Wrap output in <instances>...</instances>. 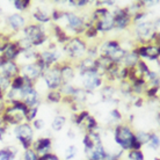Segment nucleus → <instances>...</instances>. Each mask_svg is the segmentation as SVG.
I'll list each match as a JSON object with an SVG mask.
<instances>
[{
  "instance_id": "4468645a",
  "label": "nucleus",
  "mask_w": 160,
  "mask_h": 160,
  "mask_svg": "<svg viewBox=\"0 0 160 160\" xmlns=\"http://www.w3.org/2000/svg\"><path fill=\"white\" fill-rule=\"evenodd\" d=\"M6 24H7L8 29L12 32L11 36L14 34H19L22 32V29L28 24L27 19L22 15L21 13H13L11 15H8L6 18Z\"/></svg>"
},
{
  "instance_id": "7c9ffc66",
  "label": "nucleus",
  "mask_w": 160,
  "mask_h": 160,
  "mask_svg": "<svg viewBox=\"0 0 160 160\" xmlns=\"http://www.w3.org/2000/svg\"><path fill=\"white\" fill-rule=\"evenodd\" d=\"M88 115H89V112H88V110H85V109H81L80 112H74V114L72 115L73 124H76V125L80 127V125L82 124V122L86 120V117H87Z\"/></svg>"
},
{
  "instance_id": "7ed1b4c3",
  "label": "nucleus",
  "mask_w": 160,
  "mask_h": 160,
  "mask_svg": "<svg viewBox=\"0 0 160 160\" xmlns=\"http://www.w3.org/2000/svg\"><path fill=\"white\" fill-rule=\"evenodd\" d=\"M87 48V41L84 40L81 36H72L63 45L62 52L66 57V60L76 64L77 62L86 57Z\"/></svg>"
},
{
  "instance_id": "f8f14e48",
  "label": "nucleus",
  "mask_w": 160,
  "mask_h": 160,
  "mask_svg": "<svg viewBox=\"0 0 160 160\" xmlns=\"http://www.w3.org/2000/svg\"><path fill=\"white\" fill-rule=\"evenodd\" d=\"M132 50L136 52L138 57L143 60H159L160 50L159 45L154 44H145V45H136L132 48Z\"/></svg>"
},
{
  "instance_id": "a211bd4d",
  "label": "nucleus",
  "mask_w": 160,
  "mask_h": 160,
  "mask_svg": "<svg viewBox=\"0 0 160 160\" xmlns=\"http://www.w3.org/2000/svg\"><path fill=\"white\" fill-rule=\"evenodd\" d=\"M32 148L38 154V157L48 154L52 150V139L50 137H40L36 140H34Z\"/></svg>"
},
{
  "instance_id": "ddd939ff",
  "label": "nucleus",
  "mask_w": 160,
  "mask_h": 160,
  "mask_svg": "<svg viewBox=\"0 0 160 160\" xmlns=\"http://www.w3.org/2000/svg\"><path fill=\"white\" fill-rule=\"evenodd\" d=\"M20 74L24 77L26 79L30 80L32 82H36L37 80H40L43 76V68L37 64L36 62H32V63H27V64L20 65Z\"/></svg>"
},
{
  "instance_id": "6ab92c4d",
  "label": "nucleus",
  "mask_w": 160,
  "mask_h": 160,
  "mask_svg": "<svg viewBox=\"0 0 160 160\" xmlns=\"http://www.w3.org/2000/svg\"><path fill=\"white\" fill-rule=\"evenodd\" d=\"M99 32H109L114 30V16L112 11H109L106 15L101 16L99 20H96L93 24Z\"/></svg>"
},
{
  "instance_id": "9b49d317",
  "label": "nucleus",
  "mask_w": 160,
  "mask_h": 160,
  "mask_svg": "<svg viewBox=\"0 0 160 160\" xmlns=\"http://www.w3.org/2000/svg\"><path fill=\"white\" fill-rule=\"evenodd\" d=\"M114 16V29L116 30H125L131 24L132 16L129 13L128 7H115V9L112 11Z\"/></svg>"
},
{
  "instance_id": "72a5a7b5",
  "label": "nucleus",
  "mask_w": 160,
  "mask_h": 160,
  "mask_svg": "<svg viewBox=\"0 0 160 160\" xmlns=\"http://www.w3.org/2000/svg\"><path fill=\"white\" fill-rule=\"evenodd\" d=\"M99 34L100 32L96 30V28L94 27V26H88L87 28H86V30L84 32V34H82V38L84 40H95V38H98V36H99Z\"/></svg>"
},
{
  "instance_id": "c85d7f7f",
  "label": "nucleus",
  "mask_w": 160,
  "mask_h": 160,
  "mask_svg": "<svg viewBox=\"0 0 160 160\" xmlns=\"http://www.w3.org/2000/svg\"><path fill=\"white\" fill-rule=\"evenodd\" d=\"M65 124H66V117L63 116V115H57L51 122V129L53 131L58 132L64 128Z\"/></svg>"
},
{
  "instance_id": "aec40b11",
  "label": "nucleus",
  "mask_w": 160,
  "mask_h": 160,
  "mask_svg": "<svg viewBox=\"0 0 160 160\" xmlns=\"http://www.w3.org/2000/svg\"><path fill=\"white\" fill-rule=\"evenodd\" d=\"M32 18L35 23L45 26L51 22V12L42 6H37L32 11Z\"/></svg>"
},
{
  "instance_id": "473e14b6",
  "label": "nucleus",
  "mask_w": 160,
  "mask_h": 160,
  "mask_svg": "<svg viewBox=\"0 0 160 160\" xmlns=\"http://www.w3.org/2000/svg\"><path fill=\"white\" fill-rule=\"evenodd\" d=\"M150 148H152L154 151H158L160 146V138L159 135L157 132H151L150 135V139H148V144H146Z\"/></svg>"
},
{
  "instance_id": "c9c22d12",
  "label": "nucleus",
  "mask_w": 160,
  "mask_h": 160,
  "mask_svg": "<svg viewBox=\"0 0 160 160\" xmlns=\"http://www.w3.org/2000/svg\"><path fill=\"white\" fill-rule=\"evenodd\" d=\"M118 91H120V92L125 96L132 95L131 82H130V81H128V80L120 81V85H118Z\"/></svg>"
},
{
  "instance_id": "a18cd8bd",
  "label": "nucleus",
  "mask_w": 160,
  "mask_h": 160,
  "mask_svg": "<svg viewBox=\"0 0 160 160\" xmlns=\"http://www.w3.org/2000/svg\"><path fill=\"white\" fill-rule=\"evenodd\" d=\"M11 40H12V36H11L9 34H5V32H0V53H1L5 45H6Z\"/></svg>"
},
{
  "instance_id": "ea45409f",
  "label": "nucleus",
  "mask_w": 160,
  "mask_h": 160,
  "mask_svg": "<svg viewBox=\"0 0 160 160\" xmlns=\"http://www.w3.org/2000/svg\"><path fill=\"white\" fill-rule=\"evenodd\" d=\"M109 117L115 122V125L118 123H122V121H123L122 112H120V109H117V108H114L110 110V112H109Z\"/></svg>"
},
{
  "instance_id": "f03ea898",
  "label": "nucleus",
  "mask_w": 160,
  "mask_h": 160,
  "mask_svg": "<svg viewBox=\"0 0 160 160\" xmlns=\"http://www.w3.org/2000/svg\"><path fill=\"white\" fill-rule=\"evenodd\" d=\"M28 112V106L22 101H14L6 106L1 121L7 127H18L22 123H26V116Z\"/></svg>"
},
{
  "instance_id": "393cba45",
  "label": "nucleus",
  "mask_w": 160,
  "mask_h": 160,
  "mask_svg": "<svg viewBox=\"0 0 160 160\" xmlns=\"http://www.w3.org/2000/svg\"><path fill=\"white\" fill-rule=\"evenodd\" d=\"M139 60H140V58L138 57V55L131 49V50H128V51H127L123 60H122V65H123L124 68H135Z\"/></svg>"
},
{
  "instance_id": "1a4fd4ad",
  "label": "nucleus",
  "mask_w": 160,
  "mask_h": 160,
  "mask_svg": "<svg viewBox=\"0 0 160 160\" xmlns=\"http://www.w3.org/2000/svg\"><path fill=\"white\" fill-rule=\"evenodd\" d=\"M80 81L81 86L80 87L85 89L87 93H92L96 89L102 87L104 84L103 77L99 72H89V73H80Z\"/></svg>"
},
{
  "instance_id": "f704fd0d",
  "label": "nucleus",
  "mask_w": 160,
  "mask_h": 160,
  "mask_svg": "<svg viewBox=\"0 0 160 160\" xmlns=\"http://www.w3.org/2000/svg\"><path fill=\"white\" fill-rule=\"evenodd\" d=\"M159 89L160 87H156V86H148L145 91V96L148 100H157L158 96H159Z\"/></svg>"
},
{
  "instance_id": "b1692460",
  "label": "nucleus",
  "mask_w": 160,
  "mask_h": 160,
  "mask_svg": "<svg viewBox=\"0 0 160 160\" xmlns=\"http://www.w3.org/2000/svg\"><path fill=\"white\" fill-rule=\"evenodd\" d=\"M108 156V152L107 150L104 148L102 142L101 143H98V144L94 146L91 152L87 154V159L88 160H106Z\"/></svg>"
},
{
  "instance_id": "603ef678",
  "label": "nucleus",
  "mask_w": 160,
  "mask_h": 160,
  "mask_svg": "<svg viewBox=\"0 0 160 160\" xmlns=\"http://www.w3.org/2000/svg\"><path fill=\"white\" fill-rule=\"evenodd\" d=\"M2 63H4V59H2V57L0 56V70H1V66H2Z\"/></svg>"
},
{
  "instance_id": "0eeeda50",
  "label": "nucleus",
  "mask_w": 160,
  "mask_h": 160,
  "mask_svg": "<svg viewBox=\"0 0 160 160\" xmlns=\"http://www.w3.org/2000/svg\"><path fill=\"white\" fill-rule=\"evenodd\" d=\"M62 53L63 52L57 50V45L55 42H52L48 45V48L42 50V51L37 52L36 62L37 64L40 65L41 68H43V71L48 70L49 68H51L53 65L58 64L59 62H62Z\"/></svg>"
},
{
  "instance_id": "4c0bfd02",
  "label": "nucleus",
  "mask_w": 160,
  "mask_h": 160,
  "mask_svg": "<svg viewBox=\"0 0 160 160\" xmlns=\"http://www.w3.org/2000/svg\"><path fill=\"white\" fill-rule=\"evenodd\" d=\"M150 135H151V132L148 131H140V130L139 131H135V137L142 145L148 144V139H150Z\"/></svg>"
},
{
  "instance_id": "a878e982",
  "label": "nucleus",
  "mask_w": 160,
  "mask_h": 160,
  "mask_svg": "<svg viewBox=\"0 0 160 160\" xmlns=\"http://www.w3.org/2000/svg\"><path fill=\"white\" fill-rule=\"evenodd\" d=\"M80 127L84 128L85 132H92V131H96V130L99 129V123H98V121H96L95 117L89 114Z\"/></svg>"
},
{
  "instance_id": "58836bf2",
  "label": "nucleus",
  "mask_w": 160,
  "mask_h": 160,
  "mask_svg": "<svg viewBox=\"0 0 160 160\" xmlns=\"http://www.w3.org/2000/svg\"><path fill=\"white\" fill-rule=\"evenodd\" d=\"M129 160H145V156L142 150H130L127 154Z\"/></svg>"
},
{
  "instance_id": "dca6fc26",
  "label": "nucleus",
  "mask_w": 160,
  "mask_h": 160,
  "mask_svg": "<svg viewBox=\"0 0 160 160\" xmlns=\"http://www.w3.org/2000/svg\"><path fill=\"white\" fill-rule=\"evenodd\" d=\"M76 70L80 73H89V72H99V64L96 58H91V57H84L82 59L77 62L74 64ZM100 73V72H99Z\"/></svg>"
},
{
  "instance_id": "f257e3e1",
  "label": "nucleus",
  "mask_w": 160,
  "mask_h": 160,
  "mask_svg": "<svg viewBox=\"0 0 160 160\" xmlns=\"http://www.w3.org/2000/svg\"><path fill=\"white\" fill-rule=\"evenodd\" d=\"M65 21V26L63 28L70 36H82L84 32L91 24V14L76 12V11H64L63 19ZM60 20V21H62Z\"/></svg>"
},
{
  "instance_id": "5fc2aeb1",
  "label": "nucleus",
  "mask_w": 160,
  "mask_h": 160,
  "mask_svg": "<svg viewBox=\"0 0 160 160\" xmlns=\"http://www.w3.org/2000/svg\"><path fill=\"white\" fill-rule=\"evenodd\" d=\"M87 160H88V159H87Z\"/></svg>"
},
{
  "instance_id": "49530a36",
  "label": "nucleus",
  "mask_w": 160,
  "mask_h": 160,
  "mask_svg": "<svg viewBox=\"0 0 160 160\" xmlns=\"http://www.w3.org/2000/svg\"><path fill=\"white\" fill-rule=\"evenodd\" d=\"M38 160H60L59 157L55 154L53 152H50L48 154H44V156H41L38 158Z\"/></svg>"
},
{
  "instance_id": "4be33fe9",
  "label": "nucleus",
  "mask_w": 160,
  "mask_h": 160,
  "mask_svg": "<svg viewBox=\"0 0 160 160\" xmlns=\"http://www.w3.org/2000/svg\"><path fill=\"white\" fill-rule=\"evenodd\" d=\"M52 35H53V38L56 40L57 43L62 44V45H64L71 38V36L65 32V29L59 23L52 24Z\"/></svg>"
},
{
  "instance_id": "864d4df0",
  "label": "nucleus",
  "mask_w": 160,
  "mask_h": 160,
  "mask_svg": "<svg viewBox=\"0 0 160 160\" xmlns=\"http://www.w3.org/2000/svg\"><path fill=\"white\" fill-rule=\"evenodd\" d=\"M154 160H160V159H159V157H156V158H154Z\"/></svg>"
},
{
  "instance_id": "8fccbe9b",
  "label": "nucleus",
  "mask_w": 160,
  "mask_h": 160,
  "mask_svg": "<svg viewBox=\"0 0 160 160\" xmlns=\"http://www.w3.org/2000/svg\"><path fill=\"white\" fill-rule=\"evenodd\" d=\"M6 106H7L6 101H5V100H0V121H1V115H2V112H4L5 108H6Z\"/></svg>"
},
{
  "instance_id": "2eb2a0df",
  "label": "nucleus",
  "mask_w": 160,
  "mask_h": 160,
  "mask_svg": "<svg viewBox=\"0 0 160 160\" xmlns=\"http://www.w3.org/2000/svg\"><path fill=\"white\" fill-rule=\"evenodd\" d=\"M59 70H60V76H62V81L63 85L73 84V80L76 78L77 70L74 68V64L64 59L59 62Z\"/></svg>"
},
{
  "instance_id": "cd10ccee",
  "label": "nucleus",
  "mask_w": 160,
  "mask_h": 160,
  "mask_svg": "<svg viewBox=\"0 0 160 160\" xmlns=\"http://www.w3.org/2000/svg\"><path fill=\"white\" fill-rule=\"evenodd\" d=\"M28 82H32V81L28 79H26V78L22 77L21 74H19L18 77H15V78H13V79L11 80V89L21 91Z\"/></svg>"
},
{
  "instance_id": "37998d69",
  "label": "nucleus",
  "mask_w": 160,
  "mask_h": 160,
  "mask_svg": "<svg viewBox=\"0 0 160 160\" xmlns=\"http://www.w3.org/2000/svg\"><path fill=\"white\" fill-rule=\"evenodd\" d=\"M38 154H37L32 148L24 150L23 152V160H38Z\"/></svg>"
},
{
  "instance_id": "c03bdc74",
  "label": "nucleus",
  "mask_w": 160,
  "mask_h": 160,
  "mask_svg": "<svg viewBox=\"0 0 160 160\" xmlns=\"http://www.w3.org/2000/svg\"><path fill=\"white\" fill-rule=\"evenodd\" d=\"M30 124H32V129L36 130V131H41V130H43L45 128V122L42 118H35Z\"/></svg>"
},
{
  "instance_id": "bb28decb",
  "label": "nucleus",
  "mask_w": 160,
  "mask_h": 160,
  "mask_svg": "<svg viewBox=\"0 0 160 160\" xmlns=\"http://www.w3.org/2000/svg\"><path fill=\"white\" fill-rule=\"evenodd\" d=\"M18 156V148L14 146H6L0 150V160H14Z\"/></svg>"
},
{
  "instance_id": "412c9836",
  "label": "nucleus",
  "mask_w": 160,
  "mask_h": 160,
  "mask_svg": "<svg viewBox=\"0 0 160 160\" xmlns=\"http://www.w3.org/2000/svg\"><path fill=\"white\" fill-rule=\"evenodd\" d=\"M20 64L18 62H12V60H4L0 73L5 76L6 78L12 80L20 74Z\"/></svg>"
},
{
  "instance_id": "f3484780",
  "label": "nucleus",
  "mask_w": 160,
  "mask_h": 160,
  "mask_svg": "<svg viewBox=\"0 0 160 160\" xmlns=\"http://www.w3.org/2000/svg\"><path fill=\"white\" fill-rule=\"evenodd\" d=\"M21 49L19 48L18 43L15 42V40H11L4 47L2 51L0 53V56L2 57L4 60H12V62H16L18 58L21 55Z\"/></svg>"
},
{
  "instance_id": "c756f323",
  "label": "nucleus",
  "mask_w": 160,
  "mask_h": 160,
  "mask_svg": "<svg viewBox=\"0 0 160 160\" xmlns=\"http://www.w3.org/2000/svg\"><path fill=\"white\" fill-rule=\"evenodd\" d=\"M45 99L50 103H59L63 100V94L60 93L59 89H57V91H48L47 95H45Z\"/></svg>"
},
{
  "instance_id": "09e8293b",
  "label": "nucleus",
  "mask_w": 160,
  "mask_h": 160,
  "mask_svg": "<svg viewBox=\"0 0 160 160\" xmlns=\"http://www.w3.org/2000/svg\"><path fill=\"white\" fill-rule=\"evenodd\" d=\"M135 107H143V104H144V98L143 96H136V99H135Z\"/></svg>"
},
{
  "instance_id": "de8ad7c7",
  "label": "nucleus",
  "mask_w": 160,
  "mask_h": 160,
  "mask_svg": "<svg viewBox=\"0 0 160 160\" xmlns=\"http://www.w3.org/2000/svg\"><path fill=\"white\" fill-rule=\"evenodd\" d=\"M7 129H8L7 125H6L2 121H0V140L4 139V136H5V133H6V131H7Z\"/></svg>"
},
{
  "instance_id": "e433bc0d",
  "label": "nucleus",
  "mask_w": 160,
  "mask_h": 160,
  "mask_svg": "<svg viewBox=\"0 0 160 160\" xmlns=\"http://www.w3.org/2000/svg\"><path fill=\"white\" fill-rule=\"evenodd\" d=\"M78 154V148L76 145H70L65 148L64 151V159L65 160H72L74 159Z\"/></svg>"
},
{
  "instance_id": "a19ab883",
  "label": "nucleus",
  "mask_w": 160,
  "mask_h": 160,
  "mask_svg": "<svg viewBox=\"0 0 160 160\" xmlns=\"http://www.w3.org/2000/svg\"><path fill=\"white\" fill-rule=\"evenodd\" d=\"M9 88H11V79H8L0 73V91H2L6 94Z\"/></svg>"
},
{
  "instance_id": "5701e85b",
  "label": "nucleus",
  "mask_w": 160,
  "mask_h": 160,
  "mask_svg": "<svg viewBox=\"0 0 160 160\" xmlns=\"http://www.w3.org/2000/svg\"><path fill=\"white\" fill-rule=\"evenodd\" d=\"M117 89L115 88V86L112 84H106L104 82L102 85V87L100 88V95H101V100L103 102H110L115 99V95H116Z\"/></svg>"
},
{
  "instance_id": "6e6552de",
  "label": "nucleus",
  "mask_w": 160,
  "mask_h": 160,
  "mask_svg": "<svg viewBox=\"0 0 160 160\" xmlns=\"http://www.w3.org/2000/svg\"><path fill=\"white\" fill-rule=\"evenodd\" d=\"M14 135L16 139L20 142L23 150L32 148L34 143V129L30 123H22L14 128Z\"/></svg>"
},
{
  "instance_id": "79ce46f5",
  "label": "nucleus",
  "mask_w": 160,
  "mask_h": 160,
  "mask_svg": "<svg viewBox=\"0 0 160 160\" xmlns=\"http://www.w3.org/2000/svg\"><path fill=\"white\" fill-rule=\"evenodd\" d=\"M37 112H38V107H30V108H28V112H27V116H26V122L32 123L35 118H37Z\"/></svg>"
},
{
  "instance_id": "423d86ee",
  "label": "nucleus",
  "mask_w": 160,
  "mask_h": 160,
  "mask_svg": "<svg viewBox=\"0 0 160 160\" xmlns=\"http://www.w3.org/2000/svg\"><path fill=\"white\" fill-rule=\"evenodd\" d=\"M135 139V130L130 124L118 123L114 127V140L122 151H130Z\"/></svg>"
},
{
  "instance_id": "39448f33",
  "label": "nucleus",
  "mask_w": 160,
  "mask_h": 160,
  "mask_svg": "<svg viewBox=\"0 0 160 160\" xmlns=\"http://www.w3.org/2000/svg\"><path fill=\"white\" fill-rule=\"evenodd\" d=\"M21 36L26 37L32 43V48H40L47 43L49 35L44 26L38 23H28L21 32Z\"/></svg>"
},
{
  "instance_id": "2f4dec72",
  "label": "nucleus",
  "mask_w": 160,
  "mask_h": 160,
  "mask_svg": "<svg viewBox=\"0 0 160 160\" xmlns=\"http://www.w3.org/2000/svg\"><path fill=\"white\" fill-rule=\"evenodd\" d=\"M13 6L18 12H26L32 7V1L30 0H14Z\"/></svg>"
},
{
  "instance_id": "20e7f679",
  "label": "nucleus",
  "mask_w": 160,
  "mask_h": 160,
  "mask_svg": "<svg viewBox=\"0 0 160 160\" xmlns=\"http://www.w3.org/2000/svg\"><path fill=\"white\" fill-rule=\"evenodd\" d=\"M127 51L128 50L122 47L118 40H107L99 44V56L108 57L117 64H122Z\"/></svg>"
},
{
  "instance_id": "9d476101",
  "label": "nucleus",
  "mask_w": 160,
  "mask_h": 160,
  "mask_svg": "<svg viewBox=\"0 0 160 160\" xmlns=\"http://www.w3.org/2000/svg\"><path fill=\"white\" fill-rule=\"evenodd\" d=\"M44 84L47 85V88L49 91H57L60 89L63 81H62V76H60V70H59V63L53 65L48 70H45L42 76Z\"/></svg>"
},
{
  "instance_id": "3c124183",
  "label": "nucleus",
  "mask_w": 160,
  "mask_h": 160,
  "mask_svg": "<svg viewBox=\"0 0 160 160\" xmlns=\"http://www.w3.org/2000/svg\"><path fill=\"white\" fill-rule=\"evenodd\" d=\"M68 136L70 137V138H74V137H76V133H74V131L72 132V130H70V131H68Z\"/></svg>"
}]
</instances>
